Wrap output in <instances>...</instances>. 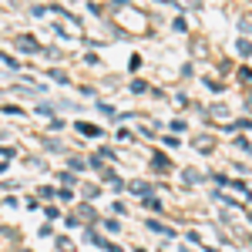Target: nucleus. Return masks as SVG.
Segmentation results:
<instances>
[{
	"instance_id": "nucleus-1",
	"label": "nucleus",
	"mask_w": 252,
	"mask_h": 252,
	"mask_svg": "<svg viewBox=\"0 0 252 252\" xmlns=\"http://www.w3.org/2000/svg\"><path fill=\"white\" fill-rule=\"evenodd\" d=\"M78 131H84V135H97V138H101V131H97L94 125H84V121L78 125Z\"/></svg>"
}]
</instances>
